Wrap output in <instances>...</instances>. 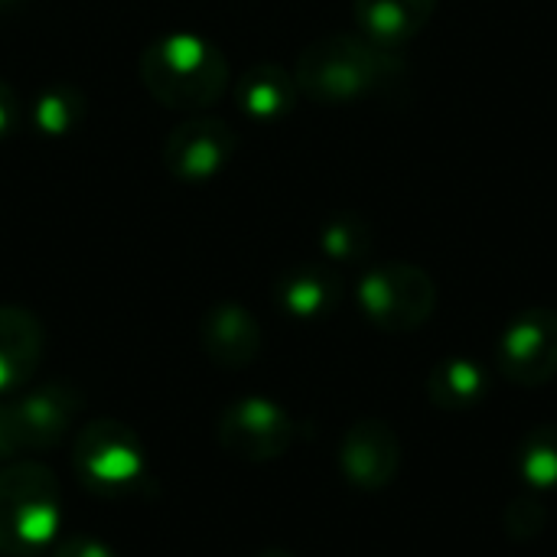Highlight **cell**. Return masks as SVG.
<instances>
[{
	"instance_id": "7a4b0ae2",
	"label": "cell",
	"mask_w": 557,
	"mask_h": 557,
	"mask_svg": "<svg viewBox=\"0 0 557 557\" xmlns=\"http://www.w3.org/2000/svg\"><path fill=\"white\" fill-rule=\"evenodd\" d=\"M140 82L150 98L166 108L202 111L222 101L232 72L225 52L215 42L196 33H170L144 49Z\"/></svg>"
},
{
	"instance_id": "277c9868",
	"label": "cell",
	"mask_w": 557,
	"mask_h": 557,
	"mask_svg": "<svg viewBox=\"0 0 557 557\" xmlns=\"http://www.w3.org/2000/svg\"><path fill=\"white\" fill-rule=\"evenodd\" d=\"M75 473L91 493L101 496H131L147 480V454L140 437L114 421L101 418L78 431L75 441Z\"/></svg>"
},
{
	"instance_id": "8992f818",
	"label": "cell",
	"mask_w": 557,
	"mask_h": 557,
	"mask_svg": "<svg viewBox=\"0 0 557 557\" xmlns=\"http://www.w3.org/2000/svg\"><path fill=\"white\" fill-rule=\"evenodd\" d=\"M238 134L222 117H189L163 140V166L180 183H209L235 157Z\"/></svg>"
},
{
	"instance_id": "ffe728a7",
	"label": "cell",
	"mask_w": 557,
	"mask_h": 557,
	"mask_svg": "<svg viewBox=\"0 0 557 557\" xmlns=\"http://www.w3.org/2000/svg\"><path fill=\"white\" fill-rule=\"evenodd\" d=\"M506 525L516 539H532L545 529V509L535 499H516L506 512Z\"/></svg>"
},
{
	"instance_id": "3957f363",
	"label": "cell",
	"mask_w": 557,
	"mask_h": 557,
	"mask_svg": "<svg viewBox=\"0 0 557 557\" xmlns=\"http://www.w3.org/2000/svg\"><path fill=\"white\" fill-rule=\"evenodd\" d=\"M59 532V480L42 463L0 470V555L33 557Z\"/></svg>"
},
{
	"instance_id": "9a60e30c",
	"label": "cell",
	"mask_w": 557,
	"mask_h": 557,
	"mask_svg": "<svg viewBox=\"0 0 557 557\" xmlns=\"http://www.w3.org/2000/svg\"><path fill=\"white\" fill-rule=\"evenodd\" d=\"M274 297L284 313L294 320H320L330 317L343 300V281L326 264H297L281 274Z\"/></svg>"
},
{
	"instance_id": "44dd1931",
	"label": "cell",
	"mask_w": 557,
	"mask_h": 557,
	"mask_svg": "<svg viewBox=\"0 0 557 557\" xmlns=\"http://www.w3.org/2000/svg\"><path fill=\"white\" fill-rule=\"evenodd\" d=\"M26 121V111H23V101L20 95L13 91L10 82L0 78V140H7L10 134H16Z\"/></svg>"
},
{
	"instance_id": "5bb4252c",
	"label": "cell",
	"mask_w": 557,
	"mask_h": 557,
	"mask_svg": "<svg viewBox=\"0 0 557 557\" xmlns=\"http://www.w3.org/2000/svg\"><path fill=\"white\" fill-rule=\"evenodd\" d=\"M297 95H300V88L294 82V72H287L277 62H258V65L245 69L235 82L238 111L261 124L287 117L297 104Z\"/></svg>"
},
{
	"instance_id": "52a82bcc",
	"label": "cell",
	"mask_w": 557,
	"mask_h": 557,
	"mask_svg": "<svg viewBox=\"0 0 557 557\" xmlns=\"http://www.w3.org/2000/svg\"><path fill=\"white\" fill-rule=\"evenodd\" d=\"M225 454L242 460H277L294 441V421L268 398H242L228 405L215 431Z\"/></svg>"
},
{
	"instance_id": "8fae6325",
	"label": "cell",
	"mask_w": 557,
	"mask_h": 557,
	"mask_svg": "<svg viewBox=\"0 0 557 557\" xmlns=\"http://www.w3.org/2000/svg\"><path fill=\"white\" fill-rule=\"evenodd\" d=\"M202 349L219 369H245L261 352V326L242 304H215L199 326Z\"/></svg>"
},
{
	"instance_id": "7402d4cb",
	"label": "cell",
	"mask_w": 557,
	"mask_h": 557,
	"mask_svg": "<svg viewBox=\"0 0 557 557\" xmlns=\"http://www.w3.org/2000/svg\"><path fill=\"white\" fill-rule=\"evenodd\" d=\"M52 557H117L108 545H101L98 539L91 535H72V539H62L55 548H52Z\"/></svg>"
},
{
	"instance_id": "e0dca14e",
	"label": "cell",
	"mask_w": 557,
	"mask_h": 557,
	"mask_svg": "<svg viewBox=\"0 0 557 557\" xmlns=\"http://www.w3.org/2000/svg\"><path fill=\"white\" fill-rule=\"evenodd\" d=\"M85 95L75 88V85H65V82H55V85H46L29 111H26V121L33 124V131H39L42 137H65L72 134L75 127H82L85 121Z\"/></svg>"
},
{
	"instance_id": "ac0fdd59",
	"label": "cell",
	"mask_w": 557,
	"mask_h": 557,
	"mask_svg": "<svg viewBox=\"0 0 557 557\" xmlns=\"http://www.w3.org/2000/svg\"><path fill=\"white\" fill-rule=\"evenodd\" d=\"M320 248L330 261L356 264L372 251V225L359 212H336L320 228Z\"/></svg>"
},
{
	"instance_id": "5b68a950",
	"label": "cell",
	"mask_w": 557,
	"mask_h": 557,
	"mask_svg": "<svg viewBox=\"0 0 557 557\" xmlns=\"http://www.w3.org/2000/svg\"><path fill=\"white\" fill-rule=\"evenodd\" d=\"M359 307L385 333H411L434 317L437 287L434 277L408 261H385L362 274Z\"/></svg>"
},
{
	"instance_id": "30bf717a",
	"label": "cell",
	"mask_w": 557,
	"mask_h": 557,
	"mask_svg": "<svg viewBox=\"0 0 557 557\" xmlns=\"http://www.w3.org/2000/svg\"><path fill=\"white\" fill-rule=\"evenodd\" d=\"M339 467L359 490H385L401 470L398 434L385 421H359L346 431L339 447Z\"/></svg>"
},
{
	"instance_id": "6da1fadb",
	"label": "cell",
	"mask_w": 557,
	"mask_h": 557,
	"mask_svg": "<svg viewBox=\"0 0 557 557\" xmlns=\"http://www.w3.org/2000/svg\"><path fill=\"white\" fill-rule=\"evenodd\" d=\"M408 62L362 33H330L313 39L294 65V82L317 104H356L405 78Z\"/></svg>"
},
{
	"instance_id": "9c48e42d",
	"label": "cell",
	"mask_w": 557,
	"mask_h": 557,
	"mask_svg": "<svg viewBox=\"0 0 557 557\" xmlns=\"http://www.w3.org/2000/svg\"><path fill=\"white\" fill-rule=\"evenodd\" d=\"M82 411V392L69 382H46L13 401V418L23 450L55 447Z\"/></svg>"
},
{
	"instance_id": "7c38bea8",
	"label": "cell",
	"mask_w": 557,
	"mask_h": 557,
	"mask_svg": "<svg viewBox=\"0 0 557 557\" xmlns=\"http://www.w3.org/2000/svg\"><path fill=\"white\" fill-rule=\"evenodd\" d=\"M42 323L26 307L0 304V395L23 388L42 362Z\"/></svg>"
},
{
	"instance_id": "d6986e66",
	"label": "cell",
	"mask_w": 557,
	"mask_h": 557,
	"mask_svg": "<svg viewBox=\"0 0 557 557\" xmlns=\"http://www.w3.org/2000/svg\"><path fill=\"white\" fill-rule=\"evenodd\" d=\"M519 470L542 490L557 486V424L535 428L519 447Z\"/></svg>"
},
{
	"instance_id": "4fadbf2b",
	"label": "cell",
	"mask_w": 557,
	"mask_h": 557,
	"mask_svg": "<svg viewBox=\"0 0 557 557\" xmlns=\"http://www.w3.org/2000/svg\"><path fill=\"white\" fill-rule=\"evenodd\" d=\"M441 0H352V16L362 36L385 49L411 42L434 16Z\"/></svg>"
},
{
	"instance_id": "2e32d148",
	"label": "cell",
	"mask_w": 557,
	"mask_h": 557,
	"mask_svg": "<svg viewBox=\"0 0 557 557\" xmlns=\"http://www.w3.org/2000/svg\"><path fill=\"white\" fill-rule=\"evenodd\" d=\"M428 395L444 411L473 408L486 398V372L473 359H444L428 379Z\"/></svg>"
},
{
	"instance_id": "603a6c76",
	"label": "cell",
	"mask_w": 557,
	"mask_h": 557,
	"mask_svg": "<svg viewBox=\"0 0 557 557\" xmlns=\"http://www.w3.org/2000/svg\"><path fill=\"white\" fill-rule=\"evenodd\" d=\"M23 450L20 444V431H16V418H13V405L0 401V463L16 457Z\"/></svg>"
},
{
	"instance_id": "ba28073f",
	"label": "cell",
	"mask_w": 557,
	"mask_h": 557,
	"mask_svg": "<svg viewBox=\"0 0 557 557\" xmlns=\"http://www.w3.org/2000/svg\"><path fill=\"white\" fill-rule=\"evenodd\" d=\"M499 369L516 385H545L557 375V313L529 307L503 330Z\"/></svg>"
},
{
	"instance_id": "cb8c5ba5",
	"label": "cell",
	"mask_w": 557,
	"mask_h": 557,
	"mask_svg": "<svg viewBox=\"0 0 557 557\" xmlns=\"http://www.w3.org/2000/svg\"><path fill=\"white\" fill-rule=\"evenodd\" d=\"M258 557H294V555H287V552H277V548H271V552H261Z\"/></svg>"
},
{
	"instance_id": "d4e9b609",
	"label": "cell",
	"mask_w": 557,
	"mask_h": 557,
	"mask_svg": "<svg viewBox=\"0 0 557 557\" xmlns=\"http://www.w3.org/2000/svg\"><path fill=\"white\" fill-rule=\"evenodd\" d=\"M20 0H0V10H10V7H16Z\"/></svg>"
}]
</instances>
